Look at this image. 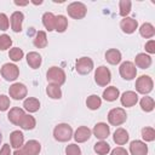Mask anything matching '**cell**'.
<instances>
[{"label": "cell", "instance_id": "cb8c5ba5", "mask_svg": "<svg viewBox=\"0 0 155 155\" xmlns=\"http://www.w3.org/2000/svg\"><path fill=\"white\" fill-rule=\"evenodd\" d=\"M18 126H19L21 128H23V130L29 131V130H33V128L36 126V121H35L34 116H31V115H29V114H24V116L21 119Z\"/></svg>", "mask_w": 155, "mask_h": 155}, {"label": "cell", "instance_id": "9c48e42d", "mask_svg": "<svg viewBox=\"0 0 155 155\" xmlns=\"http://www.w3.org/2000/svg\"><path fill=\"white\" fill-rule=\"evenodd\" d=\"M8 93H10V97H12L13 99L21 101V99H24V98L27 97L28 90H27V87H25L24 84L15 82V84H12V85L10 86Z\"/></svg>", "mask_w": 155, "mask_h": 155}, {"label": "cell", "instance_id": "7a4b0ae2", "mask_svg": "<svg viewBox=\"0 0 155 155\" xmlns=\"http://www.w3.org/2000/svg\"><path fill=\"white\" fill-rule=\"evenodd\" d=\"M53 137L58 142H68L73 137V128L68 124H59L53 130Z\"/></svg>", "mask_w": 155, "mask_h": 155}, {"label": "cell", "instance_id": "277c9868", "mask_svg": "<svg viewBox=\"0 0 155 155\" xmlns=\"http://www.w3.org/2000/svg\"><path fill=\"white\" fill-rule=\"evenodd\" d=\"M153 87H154V82L149 75H142L136 80V90L138 93L148 94L153 91Z\"/></svg>", "mask_w": 155, "mask_h": 155}, {"label": "cell", "instance_id": "4316f807", "mask_svg": "<svg viewBox=\"0 0 155 155\" xmlns=\"http://www.w3.org/2000/svg\"><path fill=\"white\" fill-rule=\"evenodd\" d=\"M54 22H56V16L52 12H45L44 13V16H42V24H44V27L48 31L54 30Z\"/></svg>", "mask_w": 155, "mask_h": 155}, {"label": "cell", "instance_id": "7c38bea8", "mask_svg": "<svg viewBox=\"0 0 155 155\" xmlns=\"http://www.w3.org/2000/svg\"><path fill=\"white\" fill-rule=\"evenodd\" d=\"M92 132H93V134H94L96 138L103 140V139L108 138V136H109V133H110V127H109L105 122H98V124H96V126L93 127V131H92Z\"/></svg>", "mask_w": 155, "mask_h": 155}, {"label": "cell", "instance_id": "d6986e66", "mask_svg": "<svg viewBox=\"0 0 155 155\" xmlns=\"http://www.w3.org/2000/svg\"><path fill=\"white\" fill-rule=\"evenodd\" d=\"M23 116H24V110L18 108V107H15V108L10 109V111L7 114L8 121L11 124H13V125H17V126H18V124H19V121H21V119Z\"/></svg>", "mask_w": 155, "mask_h": 155}, {"label": "cell", "instance_id": "8fae6325", "mask_svg": "<svg viewBox=\"0 0 155 155\" xmlns=\"http://www.w3.org/2000/svg\"><path fill=\"white\" fill-rule=\"evenodd\" d=\"M120 27L122 29L124 33L126 34H132L136 31V29L138 28V22L132 18V17H125L124 19H121L120 22Z\"/></svg>", "mask_w": 155, "mask_h": 155}, {"label": "cell", "instance_id": "836d02e7", "mask_svg": "<svg viewBox=\"0 0 155 155\" xmlns=\"http://www.w3.org/2000/svg\"><path fill=\"white\" fill-rule=\"evenodd\" d=\"M139 104H140L142 110L145 111V113H150L155 107V102H154V99L151 97H143L140 99Z\"/></svg>", "mask_w": 155, "mask_h": 155}, {"label": "cell", "instance_id": "bcb514c9", "mask_svg": "<svg viewBox=\"0 0 155 155\" xmlns=\"http://www.w3.org/2000/svg\"><path fill=\"white\" fill-rule=\"evenodd\" d=\"M15 4L18 5V6H25V5L29 4V1H23V2H21V1H15Z\"/></svg>", "mask_w": 155, "mask_h": 155}, {"label": "cell", "instance_id": "b9f144b4", "mask_svg": "<svg viewBox=\"0 0 155 155\" xmlns=\"http://www.w3.org/2000/svg\"><path fill=\"white\" fill-rule=\"evenodd\" d=\"M145 51L148 52V53H150V54H153V53H155V40H149L147 44H145Z\"/></svg>", "mask_w": 155, "mask_h": 155}, {"label": "cell", "instance_id": "74e56055", "mask_svg": "<svg viewBox=\"0 0 155 155\" xmlns=\"http://www.w3.org/2000/svg\"><path fill=\"white\" fill-rule=\"evenodd\" d=\"M11 45H12V40L7 34L0 35V51H5V50L10 48Z\"/></svg>", "mask_w": 155, "mask_h": 155}, {"label": "cell", "instance_id": "ba28073f", "mask_svg": "<svg viewBox=\"0 0 155 155\" xmlns=\"http://www.w3.org/2000/svg\"><path fill=\"white\" fill-rule=\"evenodd\" d=\"M19 75V69L16 64L12 63H5L1 67V76L6 81H15Z\"/></svg>", "mask_w": 155, "mask_h": 155}, {"label": "cell", "instance_id": "9a60e30c", "mask_svg": "<svg viewBox=\"0 0 155 155\" xmlns=\"http://www.w3.org/2000/svg\"><path fill=\"white\" fill-rule=\"evenodd\" d=\"M91 134H92V131L88 127L80 126V127L76 128V131L74 133V139L78 143H84V142H86L91 138Z\"/></svg>", "mask_w": 155, "mask_h": 155}, {"label": "cell", "instance_id": "2e32d148", "mask_svg": "<svg viewBox=\"0 0 155 155\" xmlns=\"http://www.w3.org/2000/svg\"><path fill=\"white\" fill-rule=\"evenodd\" d=\"M11 28L15 33H19L22 30V23L24 19V15L19 11H15L11 15Z\"/></svg>", "mask_w": 155, "mask_h": 155}, {"label": "cell", "instance_id": "52a82bcc", "mask_svg": "<svg viewBox=\"0 0 155 155\" xmlns=\"http://www.w3.org/2000/svg\"><path fill=\"white\" fill-rule=\"evenodd\" d=\"M119 73H120V75H121L122 79L130 81V80H132V79L136 78V75H137V68H136V65L132 62L126 61V62L121 63V65L119 68Z\"/></svg>", "mask_w": 155, "mask_h": 155}, {"label": "cell", "instance_id": "ffe728a7", "mask_svg": "<svg viewBox=\"0 0 155 155\" xmlns=\"http://www.w3.org/2000/svg\"><path fill=\"white\" fill-rule=\"evenodd\" d=\"M128 138H130L128 132H127L125 128H122V127L116 128V131L114 132V136H113V139H114V142H115L117 145H124V144H126V143L128 142Z\"/></svg>", "mask_w": 155, "mask_h": 155}, {"label": "cell", "instance_id": "f1b7e54d", "mask_svg": "<svg viewBox=\"0 0 155 155\" xmlns=\"http://www.w3.org/2000/svg\"><path fill=\"white\" fill-rule=\"evenodd\" d=\"M34 46L38 48H44L47 46V36L44 30L36 31L35 38H34Z\"/></svg>", "mask_w": 155, "mask_h": 155}, {"label": "cell", "instance_id": "5bb4252c", "mask_svg": "<svg viewBox=\"0 0 155 155\" xmlns=\"http://www.w3.org/2000/svg\"><path fill=\"white\" fill-rule=\"evenodd\" d=\"M120 101H121V104L124 107L130 108V107H133L134 104H137V102H138V94L136 92H133V91H126V92L122 93Z\"/></svg>", "mask_w": 155, "mask_h": 155}, {"label": "cell", "instance_id": "484cf974", "mask_svg": "<svg viewBox=\"0 0 155 155\" xmlns=\"http://www.w3.org/2000/svg\"><path fill=\"white\" fill-rule=\"evenodd\" d=\"M120 96V92L119 90L115 87V86H110V87H107L104 91H103V98L107 101V102H114L119 98Z\"/></svg>", "mask_w": 155, "mask_h": 155}, {"label": "cell", "instance_id": "ab89813d", "mask_svg": "<svg viewBox=\"0 0 155 155\" xmlns=\"http://www.w3.org/2000/svg\"><path fill=\"white\" fill-rule=\"evenodd\" d=\"M10 108V98L5 94L0 96V111H6Z\"/></svg>", "mask_w": 155, "mask_h": 155}, {"label": "cell", "instance_id": "1f68e13d", "mask_svg": "<svg viewBox=\"0 0 155 155\" xmlns=\"http://www.w3.org/2000/svg\"><path fill=\"white\" fill-rule=\"evenodd\" d=\"M101 104H102V99L97 94H91L86 99V105L91 110H97L101 107Z\"/></svg>", "mask_w": 155, "mask_h": 155}, {"label": "cell", "instance_id": "d590c367", "mask_svg": "<svg viewBox=\"0 0 155 155\" xmlns=\"http://www.w3.org/2000/svg\"><path fill=\"white\" fill-rule=\"evenodd\" d=\"M23 56H24V53H23L22 48H19V47H13L8 52V57L13 62H19L23 58Z\"/></svg>", "mask_w": 155, "mask_h": 155}, {"label": "cell", "instance_id": "5b68a950", "mask_svg": "<svg viewBox=\"0 0 155 155\" xmlns=\"http://www.w3.org/2000/svg\"><path fill=\"white\" fill-rule=\"evenodd\" d=\"M127 119V114L122 108H113L108 113V121L113 126L122 125Z\"/></svg>", "mask_w": 155, "mask_h": 155}, {"label": "cell", "instance_id": "f546056e", "mask_svg": "<svg viewBox=\"0 0 155 155\" xmlns=\"http://www.w3.org/2000/svg\"><path fill=\"white\" fill-rule=\"evenodd\" d=\"M68 28V19L63 15L56 16V22H54V30L58 33H64L65 29Z\"/></svg>", "mask_w": 155, "mask_h": 155}, {"label": "cell", "instance_id": "4dcf8cb0", "mask_svg": "<svg viewBox=\"0 0 155 155\" xmlns=\"http://www.w3.org/2000/svg\"><path fill=\"white\" fill-rule=\"evenodd\" d=\"M46 93H47V96H48L50 98H52V99H59V98L62 97L61 86L50 84V85H47V87H46Z\"/></svg>", "mask_w": 155, "mask_h": 155}, {"label": "cell", "instance_id": "44dd1931", "mask_svg": "<svg viewBox=\"0 0 155 155\" xmlns=\"http://www.w3.org/2000/svg\"><path fill=\"white\" fill-rule=\"evenodd\" d=\"M105 59L109 64H119L121 62V52L116 48H110L105 52Z\"/></svg>", "mask_w": 155, "mask_h": 155}, {"label": "cell", "instance_id": "f6af8a7d", "mask_svg": "<svg viewBox=\"0 0 155 155\" xmlns=\"http://www.w3.org/2000/svg\"><path fill=\"white\" fill-rule=\"evenodd\" d=\"M12 155H27V154L23 151V149H16Z\"/></svg>", "mask_w": 155, "mask_h": 155}, {"label": "cell", "instance_id": "ac0fdd59", "mask_svg": "<svg viewBox=\"0 0 155 155\" xmlns=\"http://www.w3.org/2000/svg\"><path fill=\"white\" fill-rule=\"evenodd\" d=\"M133 64L140 69H148L151 65V57L147 53H138L134 58Z\"/></svg>", "mask_w": 155, "mask_h": 155}, {"label": "cell", "instance_id": "8d00e7d4", "mask_svg": "<svg viewBox=\"0 0 155 155\" xmlns=\"http://www.w3.org/2000/svg\"><path fill=\"white\" fill-rule=\"evenodd\" d=\"M142 138L145 142H153L155 139V130L153 127H143L142 128Z\"/></svg>", "mask_w": 155, "mask_h": 155}, {"label": "cell", "instance_id": "ee69618b", "mask_svg": "<svg viewBox=\"0 0 155 155\" xmlns=\"http://www.w3.org/2000/svg\"><path fill=\"white\" fill-rule=\"evenodd\" d=\"M0 155H11V145L4 144L2 148L0 149Z\"/></svg>", "mask_w": 155, "mask_h": 155}, {"label": "cell", "instance_id": "3957f363", "mask_svg": "<svg viewBox=\"0 0 155 155\" xmlns=\"http://www.w3.org/2000/svg\"><path fill=\"white\" fill-rule=\"evenodd\" d=\"M67 12L74 19H82L87 13V7L85 4L80 2V1H74L68 5Z\"/></svg>", "mask_w": 155, "mask_h": 155}, {"label": "cell", "instance_id": "e0dca14e", "mask_svg": "<svg viewBox=\"0 0 155 155\" xmlns=\"http://www.w3.org/2000/svg\"><path fill=\"white\" fill-rule=\"evenodd\" d=\"M22 149L27 155H39L41 150V144L35 139H30L23 145Z\"/></svg>", "mask_w": 155, "mask_h": 155}, {"label": "cell", "instance_id": "8992f818", "mask_svg": "<svg viewBox=\"0 0 155 155\" xmlns=\"http://www.w3.org/2000/svg\"><path fill=\"white\" fill-rule=\"evenodd\" d=\"M111 80V73L110 70L104 67V65H101L96 69V73H94V81L98 86L101 87H104L107 86Z\"/></svg>", "mask_w": 155, "mask_h": 155}, {"label": "cell", "instance_id": "6da1fadb", "mask_svg": "<svg viewBox=\"0 0 155 155\" xmlns=\"http://www.w3.org/2000/svg\"><path fill=\"white\" fill-rule=\"evenodd\" d=\"M46 79L50 84L62 86L65 82V73L59 67H51L46 73Z\"/></svg>", "mask_w": 155, "mask_h": 155}, {"label": "cell", "instance_id": "7bdbcfd3", "mask_svg": "<svg viewBox=\"0 0 155 155\" xmlns=\"http://www.w3.org/2000/svg\"><path fill=\"white\" fill-rule=\"evenodd\" d=\"M110 155H128V153L122 147H117V148H115V149L111 150V154Z\"/></svg>", "mask_w": 155, "mask_h": 155}, {"label": "cell", "instance_id": "7dc6e473", "mask_svg": "<svg viewBox=\"0 0 155 155\" xmlns=\"http://www.w3.org/2000/svg\"><path fill=\"white\" fill-rule=\"evenodd\" d=\"M1 140H2V134H1V131H0V143H1Z\"/></svg>", "mask_w": 155, "mask_h": 155}, {"label": "cell", "instance_id": "f35d334b", "mask_svg": "<svg viewBox=\"0 0 155 155\" xmlns=\"http://www.w3.org/2000/svg\"><path fill=\"white\" fill-rule=\"evenodd\" d=\"M65 154L67 155H81V149L76 144H69L65 148Z\"/></svg>", "mask_w": 155, "mask_h": 155}, {"label": "cell", "instance_id": "603a6c76", "mask_svg": "<svg viewBox=\"0 0 155 155\" xmlns=\"http://www.w3.org/2000/svg\"><path fill=\"white\" fill-rule=\"evenodd\" d=\"M27 63H28V65L30 68L38 69L41 65V63H42V58H41V56L38 52H34L33 51V52H29L27 54Z\"/></svg>", "mask_w": 155, "mask_h": 155}, {"label": "cell", "instance_id": "60d3db41", "mask_svg": "<svg viewBox=\"0 0 155 155\" xmlns=\"http://www.w3.org/2000/svg\"><path fill=\"white\" fill-rule=\"evenodd\" d=\"M10 25L8 18L5 13H0V30H7Z\"/></svg>", "mask_w": 155, "mask_h": 155}, {"label": "cell", "instance_id": "e575fe53", "mask_svg": "<svg viewBox=\"0 0 155 155\" xmlns=\"http://www.w3.org/2000/svg\"><path fill=\"white\" fill-rule=\"evenodd\" d=\"M131 6H132V2L130 0H120L119 1V13L121 17H127V15L131 12Z\"/></svg>", "mask_w": 155, "mask_h": 155}, {"label": "cell", "instance_id": "4fadbf2b", "mask_svg": "<svg viewBox=\"0 0 155 155\" xmlns=\"http://www.w3.org/2000/svg\"><path fill=\"white\" fill-rule=\"evenodd\" d=\"M130 153L132 155H147L148 145L142 140H132L130 144Z\"/></svg>", "mask_w": 155, "mask_h": 155}, {"label": "cell", "instance_id": "30bf717a", "mask_svg": "<svg viewBox=\"0 0 155 155\" xmlns=\"http://www.w3.org/2000/svg\"><path fill=\"white\" fill-rule=\"evenodd\" d=\"M75 69L80 75H87L93 69V61L88 57H81L76 61Z\"/></svg>", "mask_w": 155, "mask_h": 155}, {"label": "cell", "instance_id": "d6a6232c", "mask_svg": "<svg viewBox=\"0 0 155 155\" xmlns=\"http://www.w3.org/2000/svg\"><path fill=\"white\" fill-rule=\"evenodd\" d=\"M93 150H94L96 154H98V155H107V154L110 151V145H109L107 142H104V140H99V142H97V143L94 144Z\"/></svg>", "mask_w": 155, "mask_h": 155}, {"label": "cell", "instance_id": "d4e9b609", "mask_svg": "<svg viewBox=\"0 0 155 155\" xmlns=\"http://www.w3.org/2000/svg\"><path fill=\"white\" fill-rule=\"evenodd\" d=\"M23 107L29 113H35L39 110L40 108V102L38 98H34V97H28L27 99H24L23 102Z\"/></svg>", "mask_w": 155, "mask_h": 155}, {"label": "cell", "instance_id": "7402d4cb", "mask_svg": "<svg viewBox=\"0 0 155 155\" xmlns=\"http://www.w3.org/2000/svg\"><path fill=\"white\" fill-rule=\"evenodd\" d=\"M10 142H11V147L15 149H21V147L24 143V136L21 131H13L10 134Z\"/></svg>", "mask_w": 155, "mask_h": 155}, {"label": "cell", "instance_id": "83f0119b", "mask_svg": "<svg viewBox=\"0 0 155 155\" xmlns=\"http://www.w3.org/2000/svg\"><path fill=\"white\" fill-rule=\"evenodd\" d=\"M139 34L145 39H151L155 35V28L151 23H143L139 28Z\"/></svg>", "mask_w": 155, "mask_h": 155}]
</instances>
